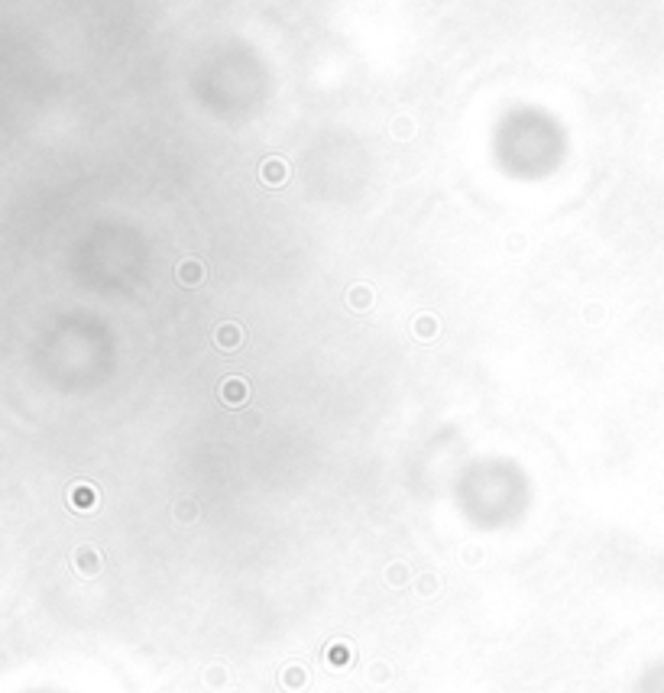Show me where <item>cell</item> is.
<instances>
[{
    "mask_svg": "<svg viewBox=\"0 0 664 693\" xmlns=\"http://www.w3.org/2000/svg\"><path fill=\"white\" fill-rule=\"evenodd\" d=\"M412 331H415L418 341H431V337L441 331V321L434 318V314H418V318L412 321Z\"/></svg>",
    "mask_w": 664,
    "mask_h": 693,
    "instance_id": "cell-7",
    "label": "cell"
},
{
    "mask_svg": "<svg viewBox=\"0 0 664 693\" xmlns=\"http://www.w3.org/2000/svg\"><path fill=\"white\" fill-rule=\"evenodd\" d=\"M72 564H75V570H78L81 577H94V574H101V554H97V548H91V544H81V548H75V554H72Z\"/></svg>",
    "mask_w": 664,
    "mask_h": 693,
    "instance_id": "cell-1",
    "label": "cell"
},
{
    "mask_svg": "<svg viewBox=\"0 0 664 693\" xmlns=\"http://www.w3.org/2000/svg\"><path fill=\"white\" fill-rule=\"evenodd\" d=\"M259 178H263L269 188H279V185L288 182V162L279 159V156H269V159L259 166Z\"/></svg>",
    "mask_w": 664,
    "mask_h": 693,
    "instance_id": "cell-3",
    "label": "cell"
},
{
    "mask_svg": "<svg viewBox=\"0 0 664 693\" xmlns=\"http://www.w3.org/2000/svg\"><path fill=\"white\" fill-rule=\"evenodd\" d=\"M415 587H418V593H422V596H434V593L441 590V580L434 574H422Z\"/></svg>",
    "mask_w": 664,
    "mask_h": 693,
    "instance_id": "cell-10",
    "label": "cell"
},
{
    "mask_svg": "<svg viewBox=\"0 0 664 693\" xmlns=\"http://www.w3.org/2000/svg\"><path fill=\"white\" fill-rule=\"evenodd\" d=\"M298 680H302V668H288V684L295 687Z\"/></svg>",
    "mask_w": 664,
    "mask_h": 693,
    "instance_id": "cell-16",
    "label": "cell"
},
{
    "mask_svg": "<svg viewBox=\"0 0 664 693\" xmlns=\"http://www.w3.org/2000/svg\"><path fill=\"white\" fill-rule=\"evenodd\" d=\"M72 509H81V512H88V509H94V502H97V493H94V486H72Z\"/></svg>",
    "mask_w": 664,
    "mask_h": 693,
    "instance_id": "cell-8",
    "label": "cell"
},
{
    "mask_svg": "<svg viewBox=\"0 0 664 693\" xmlns=\"http://www.w3.org/2000/svg\"><path fill=\"white\" fill-rule=\"evenodd\" d=\"M389 133H393V140L405 143V140H412V136H415V120L408 117V114H399V117L389 123Z\"/></svg>",
    "mask_w": 664,
    "mask_h": 693,
    "instance_id": "cell-9",
    "label": "cell"
},
{
    "mask_svg": "<svg viewBox=\"0 0 664 693\" xmlns=\"http://www.w3.org/2000/svg\"><path fill=\"white\" fill-rule=\"evenodd\" d=\"M600 318H603V308H600V305H590V308H586V321H590V324H596Z\"/></svg>",
    "mask_w": 664,
    "mask_h": 693,
    "instance_id": "cell-14",
    "label": "cell"
},
{
    "mask_svg": "<svg viewBox=\"0 0 664 693\" xmlns=\"http://www.w3.org/2000/svg\"><path fill=\"white\" fill-rule=\"evenodd\" d=\"M176 279L182 286H201V282L208 279V266L201 263V259H195V256H188V259H182L176 266Z\"/></svg>",
    "mask_w": 664,
    "mask_h": 693,
    "instance_id": "cell-2",
    "label": "cell"
},
{
    "mask_svg": "<svg viewBox=\"0 0 664 693\" xmlns=\"http://www.w3.org/2000/svg\"><path fill=\"white\" fill-rule=\"evenodd\" d=\"M214 343H217V350H224V353H233V350H240V343H243V331L240 324H233V321H227V324H221L214 331Z\"/></svg>",
    "mask_w": 664,
    "mask_h": 693,
    "instance_id": "cell-4",
    "label": "cell"
},
{
    "mask_svg": "<svg viewBox=\"0 0 664 693\" xmlns=\"http://www.w3.org/2000/svg\"><path fill=\"white\" fill-rule=\"evenodd\" d=\"M389 680V668H383V664H373V680Z\"/></svg>",
    "mask_w": 664,
    "mask_h": 693,
    "instance_id": "cell-15",
    "label": "cell"
},
{
    "mask_svg": "<svg viewBox=\"0 0 664 693\" xmlns=\"http://www.w3.org/2000/svg\"><path fill=\"white\" fill-rule=\"evenodd\" d=\"M402 577H405V564H393V567H389V583H395V587H399Z\"/></svg>",
    "mask_w": 664,
    "mask_h": 693,
    "instance_id": "cell-13",
    "label": "cell"
},
{
    "mask_svg": "<svg viewBox=\"0 0 664 693\" xmlns=\"http://www.w3.org/2000/svg\"><path fill=\"white\" fill-rule=\"evenodd\" d=\"M221 402H224V405H243V402H247V383L237 379V376H233V379H224V383H221Z\"/></svg>",
    "mask_w": 664,
    "mask_h": 693,
    "instance_id": "cell-5",
    "label": "cell"
},
{
    "mask_svg": "<svg viewBox=\"0 0 664 693\" xmlns=\"http://www.w3.org/2000/svg\"><path fill=\"white\" fill-rule=\"evenodd\" d=\"M347 302H350L353 311H369L373 308V288L367 286V282H360V286H350V292H347Z\"/></svg>",
    "mask_w": 664,
    "mask_h": 693,
    "instance_id": "cell-6",
    "label": "cell"
},
{
    "mask_svg": "<svg viewBox=\"0 0 664 693\" xmlns=\"http://www.w3.org/2000/svg\"><path fill=\"white\" fill-rule=\"evenodd\" d=\"M176 518H178V522H185V525L195 522V518H198V505H195L192 499H185L182 505H176Z\"/></svg>",
    "mask_w": 664,
    "mask_h": 693,
    "instance_id": "cell-11",
    "label": "cell"
},
{
    "mask_svg": "<svg viewBox=\"0 0 664 693\" xmlns=\"http://www.w3.org/2000/svg\"><path fill=\"white\" fill-rule=\"evenodd\" d=\"M525 243H529L525 233H509V237H505V250H509V253H525Z\"/></svg>",
    "mask_w": 664,
    "mask_h": 693,
    "instance_id": "cell-12",
    "label": "cell"
}]
</instances>
